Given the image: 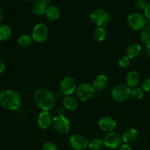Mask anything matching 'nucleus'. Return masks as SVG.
I'll use <instances>...</instances> for the list:
<instances>
[{
  "label": "nucleus",
  "instance_id": "obj_26",
  "mask_svg": "<svg viewBox=\"0 0 150 150\" xmlns=\"http://www.w3.org/2000/svg\"><path fill=\"white\" fill-rule=\"evenodd\" d=\"M130 97L136 100H141L144 97V91L142 88L134 87L131 89V94Z\"/></svg>",
  "mask_w": 150,
  "mask_h": 150
},
{
  "label": "nucleus",
  "instance_id": "obj_29",
  "mask_svg": "<svg viewBox=\"0 0 150 150\" xmlns=\"http://www.w3.org/2000/svg\"><path fill=\"white\" fill-rule=\"evenodd\" d=\"M142 89L146 92H150V78L146 79L142 83Z\"/></svg>",
  "mask_w": 150,
  "mask_h": 150
},
{
  "label": "nucleus",
  "instance_id": "obj_33",
  "mask_svg": "<svg viewBox=\"0 0 150 150\" xmlns=\"http://www.w3.org/2000/svg\"><path fill=\"white\" fill-rule=\"evenodd\" d=\"M146 4H147V3H146V1H145V0H139L137 2V5L139 6V7L143 9L144 8Z\"/></svg>",
  "mask_w": 150,
  "mask_h": 150
},
{
  "label": "nucleus",
  "instance_id": "obj_37",
  "mask_svg": "<svg viewBox=\"0 0 150 150\" xmlns=\"http://www.w3.org/2000/svg\"><path fill=\"white\" fill-rule=\"evenodd\" d=\"M26 1H36V0H26Z\"/></svg>",
  "mask_w": 150,
  "mask_h": 150
},
{
  "label": "nucleus",
  "instance_id": "obj_27",
  "mask_svg": "<svg viewBox=\"0 0 150 150\" xmlns=\"http://www.w3.org/2000/svg\"><path fill=\"white\" fill-rule=\"evenodd\" d=\"M119 65L122 68H125V67H128L130 64V59L127 56H122L120 58L118 61Z\"/></svg>",
  "mask_w": 150,
  "mask_h": 150
},
{
  "label": "nucleus",
  "instance_id": "obj_10",
  "mask_svg": "<svg viewBox=\"0 0 150 150\" xmlns=\"http://www.w3.org/2000/svg\"><path fill=\"white\" fill-rule=\"evenodd\" d=\"M59 89L63 95L65 96L71 95L77 89L76 81L70 76H66L63 78L60 82Z\"/></svg>",
  "mask_w": 150,
  "mask_h": 150
},
{
  "label": "nucleus",
  "instance_id": "obj_14",
  "mask_svg": "<svg viewBox=\"0 0 150 150\" xmlns=\"http://www.w3.org/2000/svg\"><path fill=\"white\" fill-rule=\"evenodd\" d=\"M50 0H36L32 6V11L36 16H42L45 14L48 7Z\"/></svg>",
  "mask_w": 150,
  "mask_h": 150
},
{
  "label": "nucleus",
  "instance_id": "obj_21",
  "mask_svg": "<svg viewBox=\"0 0 150 150\" xmlns=\"http://www.w3.org/2000/svg\"><path fill=\"white\" fill-rule=\"evenodd\" d=\"M12 35V29L9 25H0V41L8 40Z\"/></svg>",
  "mask_w": 150,
  "mask_h": 150
},
{
  "label": "nucleus",
  "instance_id": "obj_19",
  "mask_svg": "<svg viewBox=\"0 0 150 150\" xmlns=\"http://www.w3.org/2000/svg\"><path fill=\"white\" fill-rule=\"evenodd\" d=\"M45 17L50 21H55L59 18L60 10L57 6H49L45 12Z\"/></svg>",
  "mask_w": 150,
  "mask_h": 150
},
{
  "label": "nucleus",
  "instance_id": "obj_1",
  "mask_svg": "<svg viewBox=\"0 0 150 150\" xmlns=\"http://www.w3.org/2000/svg\"><path fill=\"white\" fill-rule=\"evenodd\" d=\"M34 101L42 111H49L55 106L56 98L52 92L45 88H40L34 93Z\"/></svg>",
  "mask_w": 150,
  "mask_h": 150
},
{
  "label": "nucleus",
  "instance_id": "obj_2",
  "mask_svg": "<svg viewBox=\"0 0 150 150\" xmlns=\"http://www.w3.org/2000/svg\"><path fill=\"white\" fill-rule=\"evenodd\" d=\"M21 103V96L16 91L7 89L0 93V105L4 109L16 111L20 108Z\"/></svg>",
  "mask_w": 150,
  "mask_h": 150
},
{
  "label": "nucleus",
  "instance_id": "obj_13",
  "mask_svg": "<svg viewBox=\"0 0 150 150\" xmlns=\"http://www.w3.org/2000/svg\"><path fill=\"white\" fill-rule=\"evenodd\" d=\"M53 118L49 111H42L38 115V126L42 130L48 129L52 125Z\"/></svg>",
  "mask_w": 150,
  "mask_h": 150
},
{
  "label": "nucleus",
  "instance_id": "obj_12",
  "mask_svg": "<svg viewBox=\"0 0 150 150\" xmlns=\"http://www.w3.org/2000/svg\"><path fill=\"white\" fill-rule=\"evenodd\" d=\"M98 126L101 130L107 133H111L117 127V122L111 117H103L98 122Z\"/></svg>",
  "mask_w": 150,
  "mask_h": 150
},
{
  "label": "nucleus",
  "instance_id": "obj_35",
  "mask_svg": "<svg viewBox=\"0 0 150 150\" xmlns=\"http://www.w3.org/2000/svg\"><path fill=\"white\" fill-rule=\"evenodd\" d=\"M145 52H146V56L150 58V45H146V49H145Z\"/></svg>",
  "mask_w": 150,
  "mask_h": 150
},
{
  "label": "nucleus",
  "instance_id": "obj_18",
  "mask_svg": "<svg viewBox=\"0 0 150 150\" xmlns=\"http://www.w3.org/2000/svg\"><path fill=\"white\" fill-rule=\"evenodd\" d=\"M122 141L125 144H131L138 138V132L134 128H129L124 132L122 135Z\"/></svg>",
  "mask_w": 150,
  "mask_h": 150
},
{
  "label": "nucleus",
  "instance_id": "obj_38",
  "mask_svg": "<svg viewBox=\"0 0 150 150\" xmlns=\"http://www.w3.org/2000/svg\"><path fill=\"white\" fill-rule=\"evenodd\" d=\"M145 1H146V0H145Z\"/></svg>",
  "mask_w": 150,
  "mask_h": 150
},
{
  "label": "nucleus",
  "instance_id": "obj_17",
  "mask_svg": "<svg viewBox=\"0 0 150 150\" xmlns=\"http://www.w3.org/2000/svg\"><path fill=\"white\" fill-rule=\"evenodd\" d=\"M142 46L139 43H132L126 49V56L130 59L136 58L139 57L142 52Z\"/></svg>",
  "mask_w": 150,
  "mask_h": 150
},
{
  "label": "nucleus",
  "instance_id": "obj_25",
  "mask_svg": "<svg viewBox=\"0 0 150 150\" xmlns=\"http://www.w3.org/2000/svg\"><path fill=\"white\" fill-rule=\"evenodd\" d=\"M103 141L100 139H93L89 142L88 147L90 150H100L103 146Z\"/></svg>",
  "mask_w": 150,
  "mask_h": 150
},
{
  "label": "nucleus",
  "instance_id": "obj_3",
  "mask_svg": "<svg viewBox=\"0 0 150 150\" xmlns=\"http://www.w3.org/2000/svg\"><path fill=\"white\" fill-rule=\"evenodd\" d=\"M90 19L92 23L98 27H105L111 20L110 13L104 9L98 8L93 10L90 14Z\"/></svg>",
  "mask_w": 150,
  "mask_h": 150
},
{
  "label": "nucleus",
  "instance_id": "obj_36",
  "mask_svg": "<svg viewBox=\"0 0 150 150\" xmlns=\"http://www.w3.org/2000/svg\"><path fill=\"white\" fill-rule=\"evenodd\" d=\"M2 19H3V13H2V10H1V9L0 8V23L1 22Z\"/></svg>",
  "mask_w": 150,
  "mask_h": 150
},
{
  "label": "nucleus",
  "instance_id": "obj_6",
  "mask_svg": "<svg viewBox=\"0 0 150 150\" xmlns=\"http://www.w3.org/2000/svg\"><path fill=\"white\" fill-rule=\"evenodd\" d=\"M76 98L82 102L89 100L95 94V88L91 83L84 82L79 85L76 91Z\"/></svg>",
  "mask_w": 150,
  "mask_h": 150
},
{
  "label": "nucleus",
  "instance_id": "obj_23",
  "mask_svg": "<svg viewBox=\"0 0 150 150\" xmlns=\"http://www.w3.org/2000/svg\"><path fill=\"white\" fill-rule=\"evenodd\" d=\"M93 36L98 42H103L106 38V31L103 27H97L93 32Z\"/></svg>",
  "mask_w": 150,
  "mask_h": 150
},
{
  "label": "nucleus",
  "instance_id": "obj_5",
  "mask_svg": "<svg viewBox=\"0 0 150 150\" xmlns=\"http://www.w3.org/2000/svg\"><path fill=\"white\" fill-rule=\"evenodd\" d=\"M49 37V29L43 23H39L34 26L32 32V38L33 41L38 43L45 42Z\"/></svg>",
  "mask_w": 150,
  "mask_h": 150
},
{
  "label": "nucleus",
  "instance_id": "obj_7",
  "mask_svg": "<svg viewBox=\"0 0 150 150\" xmlns=\"http://www.w3.org/2000/svg\"><path fill=\"white\" fill-rule=\"evenodd\" d=\"M52 125L57 132L61 134H66L70 131V123L68 119L64 115H57L53 118Z\"/></svg>",
  "mask_w": 150,
  "mask_h": 150
},
{
  "label": "nucleus",
  "instance_id": "obj_32",
  "mask_svg": "<svg viewBox=\"0 0 150 150\" xmlns=\"http://www.w3.org/2000/svg\"><path fill=\"white\" fill-rule=\"evenodd\" d=\"M119 148H120V150H132L131 146L127 144H123Z\"/></svg>",
  "mask_w": 150,
  "mask_h": 150
},
{
  "label": "nucleus",
  "instance_id": "obj_9",
  "mask_svg": "<svg viewBox=\"0 0 150 150\" xmlns=\"http://www.w3.org/2000/svg\"><path fill=\"white\" fill-rule=\"evenodd\" d=\"M103 144L107 148L114 149L120 147L122 144V138L119 133L111 132L105 136L103 139Z\"/></svg>",
  "mask_w": 150,
  "mask_h": 150
},
{
  "label": "nucleus",
  "instance_id": "obj_4",
  "mask_svg": "<svg viewBox=\"0 0 150 150\" xmlns=\"http://www.w3.org/2000/svg\"><path fill=\"white\" fill-rule=\"evenodd\" d=\"M131 88L127 84H118L113 88L111 91V97L115 101L119 103L127 100L130 97Z\"/></svg>",
  "mask_w": 150,
  "mask_h": 150
},
{
  "label": "nucleus",
  "instance_id": "obj_16",
  "mask_svg": "<svg viewBox=\"0 0 150 150\" xmlns=\"http://www.w3.org/2000/svg\"><path fill=\"white\" fill-rule=\"evenodd\" d=\"M108 84V79L106 76L103 74L99 75L93 81V86L98 91H102L107 87Z\"/></svg>",
  "mask_w": 150,
  "mask_h": 150
},
{
  "label": "nucleus",
  "instance_id": "obj_24",
  "mask_svg": "<svg viewBox=\"0 0 150 150\" xmlns=\"http://www.w3.org/2000/svg\"><path fill=\"white\" fill-rule=\"evenodd\" d=\"M141 41L144 45H150V26H145L141 32Z\"/></svg>",
  "mask_w": 150,
  "mask_h": 150
},
{
  "label": "nucleus",
  "instance_id": "obj_15",
  "mask_svg": "<svg viewBox=\"0 0 150 150\" xmlns=\"http://www.w3.org/2000/svg\"><path fill=\"white\" fill-rule=\"evenodd\" d=\"M140 76L139 73L136 71H130L127 73L125 77L126 84L129 87H136L140 82Z\"/></svg>",
  "mask_w": 150,
  "mask_h": 150
},
{
  "label": "nucleus",
  "instance_id": "obj_34",
  "mask_svg": "<svg viewBox=\"0 0 150 150\" xmlns=\"http://www.w3.org/2000/svg\"><path fill=\"white\" fill-rule=\"evenodd\" d=\"M5 70V64H4V61L0 58V74L3 73Z\"/></svg>",
  "mask_w": 150,
  "mask_h": 150
},
{
  "label": "nucleus",
  "instance_id": "obj_31",
  "mask_svg": "<svg viewBox=\"0 0 150 150\" xmlns=\"http://www.w3.org/2000/svg\"><path fill=\"white\" fill-rule=\"evenodd\" d=\"M65 109H66V108H64L63 105L59 106L58 108H57V114H58V115H60V116L64 115V112H65Z\"/></svg>",
  "mask_w": 150,
  "mask_h": 150
},
{
  "label": "nucleus",
  "instance_id": "obj_28",
  "mask_svg": "<svg viewBox=\"0 0 150 150\" xmlns=\"http://www.w3.org/2000/svg\"><path fill=\"white\" fill-rule=\"evenodd\" d=\"M41 150H58V149L55 144L51 142H48L42 144Z\"/></svg>",
  "mask_w": 150,
  "mask_h": 150
},
{
  "label": "nucleus",
  "instance_id": "obj_30",
  "mask_svg": "<svg viewBox=\"0 0 150 150\" xmlns=\"http://www.w3.org/2000/svg\"><path fill=\"white\" fill-rule=\"evenodd\" d=\"M144 11L145 16L147 19L150 20V3H147L144 8Z\"/></svg>",
  "mask_w": 150,
  "mask_h": 150
},
{
  "label": "nucleus",
  "instance_id": "obj_20",
  "mask_svg": "<svg viewBox=\"0 0 150 150\" xmlns=\"http://www.w3.org/2000/svg\"><path fill=\"white\" fill-rule=\"evenodd\" d=\"M63 106L69 111H74L78 108V101L74 97L67 95L62 100Z\"/></svg>",
  "mask_w": 150,
  "mask_h": 150
},
{
  "label": "nucleus",
  "instance_id": "obj_22",
  "mask_svg": "<svg viewBox=\"0 0 150 150\" xmlns=\"http://www.w3.org/2000/svg\"><path fill=\"white\" fill-rule=\"evenodd\" d=\"M33 39L32 37L27 35H22L18 38V43L21 47L23 48H27L32 44Z\"/></svg>",
  "mask_w": 150,
  "mask_h": 150
},
{
  "label": "nucleus",
  "instance_id": "obj_11",
  "mask_svg": "<svg viewBox=\"0 0 150 150\" xmlns=\"http://www.w3.org/2000/svg\"><path fill=\"white\" fill-rule=\"evenodd\" d=\"M70 146L75 150H85L89 145V142L85 136L81 134H74L69 140Z\"/></svg>",
  "mask_w": 150,
  "mask_h": 150
},
{
  "label": "nucleus",
  "instance_id": "obj_8",
  "mask_svg": "<svg viewBox=\"0 0 150 150\" xmlns=\"http://www.w3.org/2000/svg\"><path fill=\"white\" fill-rule=\"evenodd\" d=\"M146 20L139 13H132L127 18V24L133 30L140 31L145 27Z\"/></svg>",
  "mask_w": 150,
  "mask_h": 150
}]
</instances>
